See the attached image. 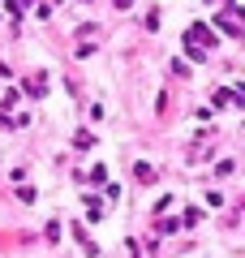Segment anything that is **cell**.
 <instances>
[{
    "label": "cell",
    "instance_id": "cell-1",
    "mask_svg": "<svg viewBox=\"0 0 245 258\" xmlns=\"http://www.w3.org/2000/svg\"><path fill=\"white\" fill-rule=\"evenodd\" d=\"M134 172H138V181H155V172H151V164H138Z\"/></svg>",
    "mask_w": 245,
    "mask_h": 258
}]
</instances>
